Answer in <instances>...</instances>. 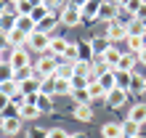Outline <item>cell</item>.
<instances>
[{
    "label": "cell",
    "mask_w": 146,
    "mask_h": 138,
    "mask_svg": "<svg viewBox=\"0 0 146 138\" xmlns=\"http://www.w3.org/2000/svg\"><path fill=\"white\" fill-rule=\"evenodd\" d=\"M27 138H48V130H42V127L32 125V127H27Z\"/></svg>",
    "instance_id": "60d3db41"
},
{
    "label": "cell",
    "mask_w": 146,
    "mask_h": 138,
    "mask_svg": "<svg viewBox=\"0 0 146 138\" xmlns=\"http://www.w3.org/2000/svg\"><path fill=\"white\" fill-rule=\"evenodd\" d=\"M98 58L106 64V69H114V72H117V64H119V58H122V50H119L114 42H111V45L104 50V56H98Z\"/></svg>",
    "instance_id": "5b68a950"
},
{
    "label": "cell",
    "mask_w": 146,
    "mask_h": 138,
    "mask_svg": "<svg viewBox=\"0 0 146 138\" xmlns=\"http://www.w3.org/2000/svg\"><path fill=\"white\" fill-rule=\"evenodd\" d=\"M127 119L135 125H143L146 122V104H133L130 111H127Z\"/></svg>",
    "instance_id": "9a60e30c"
},
{
    "label": "cell",
    "mask_w": 146,
    "mask_h": 138,
    "mask_svg": "<svg viewBox=\"0 0 146 138\" xmlns=\"http://www.w3.org/2000/svg\"><path fill=\"white\" fill-rule=\"evenodd\" d=\"M143 3H146V0H130V5H127V8H125V11H127V13H130V16H135V13H138V11H141V5H143Z\"/></svg>",
    "instance_id": "7bdbcfd3"
},
{
    "label": "cell",
    "mask_w": 146,
    "mask_h": 138,
    "mask_svg": "<svg viewBox=\"0 0 146 138\" xmlns=\"http://www.w3.org/2000/svg\"><path fill=\"white\" fill-rule=\"evenodd\" d=\"M13 5H16V16H29L32 8H35L32 0H19V3H13Z\"/></svg>",
    "instance_id": "1f68e13d"
},
{
    "label": "cell",
    "mask_w": 146,
    "mask_h": 138,
    "mask_svg": "<svg viewBox=\"0 0 146 138\" xmlns=\"http://www.w3.org/2000/svg\"><path fill=\"white\" fill-rule=\"evenodd\" d=\"M5 45H8V34H5L3 29H0V50H3Z\"/></svg>",
    "instance_id": "c3c4849f"
},
{
    "label": "cell",
    "mask_w": 146,
    "mask_h": 138,
    "mask_svg": "<svg viewBox=\"0 0 146 138\" xmlns=\"http://www.w3.org/2000/svg\"><path fill=\"white\" fill-rule=\"evenodd\" d=\"M58 64H61V58H56V56L48 53V56H42V58H37V61H35V74L40 77V80H48V77L56 74Z\"/></svg>",
    "instance_id": "6da1fadb"
},
{
    "label": "cell",
    "mask_w": 146,
    "mask_h": 138,
    "mask_svg": "<svg viewBox=\"0 0 146 138\" xmlns=\"http://www.w3.org/2000/svg\"><path fill=\"white\" fill-rule=\"evenodd\" d=\"M90 45H93V53H98V56H104V50L111 45V42L106 37H96V40H90Z\"/></svg>",
    "instance_id": "836d02e7"
},
{
    "label": "cell",
    "mask_w": 146,
    "mask_h": 138,
    "mask_svg": "<svg viewBox=\"0 0 146 138\" xmlns=\"http://www.w3.org/2000/svg\"><path fill=\"white\" fill-rule=\"evenodd\" d=\"M72 85L69 80H61V77H53V96H69Z\"/></svg>",
    "instance_id": "cb8c5ba5"
},
{
    "label": "cell",
    "mask_w": 146,
    "mask_h": 138,
    "mask_svg": "<svg viewBox=\"0 0 146 138\" xmlns=\"http://www.w3.org/2000/svg\"><path fill=\"white\" fill-rule=\"evenodd\" d=\"M61 24H66V27H77V24L82 21V13H80V5H74V3H69V5H64L61 8Z\"/></svg>",
    "instance_id": "7a4b0ae2"
},
{
    "label": "cell",
    "mask_w": 146,
    "mask_h": 138,
    "mask_svg": "<svg viewBox=\"0 0 146 138\" xmlns=\"http://www.w3.org/2000/svg\"><path fill=\"white\" fill-rule=\"evenodd\" d=\"M104 138H125V130H122V122H106L101 127Z\"/></svg>",
    "instance_id": "ac0fdd59"
},
{
    "label": "cell",
    "mask_w": 146,
    "mask_h": 138,
    "mask_svg": "<svg viewBox=\"0 0 146 138\" xmlns=\"http://www.w3.org/2000/svg\"><path fill=\"white\" fill-rule=\"evenodd\" d=\"M69 138H88L85 133H74V135H69Z\"/></svg>",
    "instance_id": "f5cc1de1"
},
{
    "label": "cell",
    "mask_w": 146,
    "mask_h": 138,
    "mask_svg": "<svg viewBox=\"0 0 146 138\" xmlns=\"http://www.w3.org/2000/svg\"><path fill=\"white\" fill-rule=\"evenodd\" d=\"M98 19H104L106 24H109V21H114V3H106V0H104V5H101V13H98Z\"/></svg>",
    "instance_id": "4dcf8cb0"
},
{
    "label": "cell",
    "mask_w": 146,
    "mask_h": 138,
    "mask_svg": "<svg viewBox=\"0 0 146 138\" xmlns=\"http://www.w3.org/2000/svg\"><path fill=\"white\" fill-rule=\"evenodd\" d=\"M0 61H3V50H0Z\"/></svg>",
    "instance_id": "11a10c76"
},
{
    "label": "cell",
    "mask_w": 146,
    "mask_h": 138,
    "mask_svg": "<svg viewBox=\"0 0 146 138\" xmlns=\"http://www.w3.org/2000/svg\"><path fill=\"white\" fill-rule=\"evenodd\" d=\"M127 48H130V53L138 56L141 50L146 48V42H143V37H127Z\"/></svg>",
    "instance_id": "e575fe53"
},
{
    "label": "cell",
    "mask_w": 146,
    "mask_h": 138,
    "mask_svg": "<svg viewBox=\"0 0 146 138\" xmlns=\"http://www.w3.org/2000/svg\"><path fill=\"white\" fill-rule=\"evenodd\" d=\"M82 3H85V0H74V5H82Z\"/></svg>",
    "instance_id": "db71d44e"
},
{
    "label": "cell",
    "mask_w": 146,
    "mask_h": 138,
    "mask_svg": "<svg viewBox=\"0 0 146 138\" xmlns=\"http://www.w3.org/2000/svg\"><path fill=\"white\" fill-rule=\"evenodd\" d=\"M135 19H141V21L146 24V3L141 5V11H138V13H135Z\"/></svg>",
    "instance_id": "7dc6e473"
},
{
    "label": "cell",
    "mask_w": 146,
    "mask_h": 138,
    "mask_svg": "<svg viewBox=\"0 0 146 138\" xmlns=\"http://www.w3.org/2000/svg\"><path fill=\"white\" fill-rule=\"evenodd\" d=\"M16 29H21L24 34H32V32H37V24L29 16H16Z\"/></svg>",
    "instance_id": "44dd1931"
},
{
    "label": "cell",
    "mask_w": 146,
    "mask_h": 138,
    "mask_svg": "<svg viewBox=\"0 0 146 138\" xmlns=\"http://www.w3.org/2000/svg\"><path fill=\"white\" fill-rule=\"evenodd\" d=\"M8 64H11L13 69L29 66V53H27V48H13V50H11V56H8Z\"/></svg>",
    "instance_id": "9c48e42d"
},
{
    "label": "cell",
    "mask_w": 146,
    "mask_h": 138,
    "mask_svg": "<svg viewBox=\"0 0 146 138\" xmlns=\"http://www.w3.org/2000/svg\"><path fill=\"white\" fill-rule=\"evenodd\" d=\"M143 34H146V24L133 16L130 24H127V37H143Z\"/></svg>",
    "instance_id": "d6986e66"
},
{
    "label": "cell",
    "mask_w": 146,
    "mask_h": 138,
    "mask_svg": "<svg viewBox=\"0 0 146 138\" xmlns=\"http://www.w3.org/2000/svg\"><path fill=\"white\" fill-rule=\"evenodd\" d=\"M69 85H72V90H85L90 85V80H88V77H72Z\"/></svg>",
    "instance_id": "ab89813d"
},
{
    "label": "cell",
    "mask_w": 146,
    "mask_h": 138,
    "mask_svg": "<svg viewBox=\"0 0 146 138\" xmlns=\"http://www.w3.org/2000/svg\"><path fill=\"white\" fill-rule=\"evenodd\" d=\"M40 77L35 74V77H29V80H21L19 82V90H21V98H29V96H37L40 93Z\"/></svg>",
    "instance_id": "ba28073f"
},
{
    "label": "cell",
    "mask_w": 146,
    "mask_h": 138,
    "mask_svg": "<svg viewBox=\"0 0 146 138\" xmlns=\"http://www.w3.org/2000/svg\"><path fill=\"white\" fill-rule=\"evenodd\" d=\"M138 61H141V64H146V48H143L141 53H138Z\"/></svg>",
    "instance_id": "f907efd6"
},
{
    "label": "cell",
    "mask_w": 146,
    "mask_h": 138,
    "mask_svg": "<svg viewBox=\"0 0 146 138\" xmlns=\"http://www.w3.org/2000/svg\"><path fill=\"white\" fill-rule=\"evenodd\" d=\"M11 104H13V98H8V96H5V93H3V90H0V114H3V111H5L8 106H11Z\"/></svg>",
    "instance_id": "ee69618b"
},
{
    "label": "cell",
    "mask_w": 146,
    "mask_h": 138,
    "mask_svg": "<svg viewBox=\"0 0 146 138\" xmlns=\"http://www.w3.org/2000/svg\"><path fill=\"white\" fill-rule=\"evenodd\" d=\"M135 64H138V56L127 50V53H122V58H119V64H117V72L133 74V72H135Z\"/></svg>",
    "instance_id": "7c38bea8"
},
{
    "label": "cell",
    "mask_w": 146,
    "mask_h": 138,
    "mask_svg": "<svg viewBox=\"0 0 146 138\" xmlns=\"http://www.w3.org/2000/svg\"><path fill=\"white\" fill-rule=\"evenodd\" d=\"M74 77H88V80H90V64L74 61Z\"/></svg>",
    "instance_id": "8d00e7d4"
},
{
    "label": "cell",
    "mask_w": 146,
    "mask_h": 138,
    "mask_svg": "<svg viewBox=\"0 0 146 138\" xmlns=\"http://www.w3.org/2000/svg\"><path fill=\"white\" fill-rule=\"evenodd\" d=\"M5 8H8V0H0V16L5 13Z\"/></svg>",
    "instance_id": "681fc988"
},
{
    "label": "cell",
    "mask_w": 146,
    "mask_h": 138,
    "mask_svg": "<svg viewBox=\"0 0 146 138\" xmlns=\"http://www.w3.org/2000/svg\"><path fill=\"white\" fill-rule=\"evenodd\" d=\"M27 45H29L32 50H37V53H48L50 37H48V34H42V32H32L29 40H27Z\"/></svg>",
    "instance_id": "277c9868"
},
{
    "label": "cell",
    "mask_w": 146,
    "mask_h": 138,
    "mask_svg": "<svg viewBox=\"0 0 146 138\" xmlns=\"http://www.w3.org/2000/svg\"><path fill=\"white\" fill-rule=\"evenodd\" d=\"M11 80H16V69L8 64V61H0V85H3V82H11Z\"/></svg>",
    "instance_id": "d4e9b609"
},
{
    "label": "cell",
    "mask_w": 146,
    "mask_h": 138,
    "mask_svg": "<svg viewBox=\"0 0 146 138\" xmlns=\"http://www.w3.org/2000/svg\"><path fill=\"white\" fill-rule=\"evenodd\" d=\"M93 45L88 40H80L77 42V61H85V64H93Z\"/></svg>",
    "instance_id": "4fadbf2b"
},
{
    "label": "cell",
    "mask_w": 146,
    "mask_h": 138,
    "mask_svg": "<svg viewBox=\"0 0 146 138\" xmlns=\"http://www.w3.org/2000/svg\"><path fill=\"white\" fill-rule=\"evenodd\" d=\"M130 90H133V93H143V90H146V77H141V74L133 72L130 80H127V93H130Z\"/></svg>",
    "instance_id": "ffe728a7"
},
{
    "label": "cell",
    "mask_w": 146,
    "mask_h": 138,
    "mask_svg": "<svg viewBox=\"0 0 146 138\" xmlns=\"http://www.w3.org/2000/svg\"><path fill=\"white\" fill-rule=\"evenodd\" d=\"M106 40L114 42V40H127V24L122 21H109L106 24Z\"/></svg>",
    "instance_id": "3957f363"
},
{
    "label": "cell",
    "mask_w": 146,
    "mask_h": 138,
    "mask_svg": "<svg viewBox=\"0 0 146 138\" xmlns=\"http://www.w3.org/2000/svg\"><path fill=\"white\" fill-rule=\"evenodd\" d=\"M42 5H45L48 11H53L56 5H61V0H42Z\"/></svg>",
    "instance_id": "bcb514c9"
},
{
    "label": "cell",
    "mask_w": 146,
    "mask_h": 138,
    "mask_svg": "<svg viewBox=\"0 0 146 138\" xmlns=\"http://www.w3.org/2000/svg\"><path fill=\"white\" fill-rule=\"evenodd\" d=\"M58 21H61V19H58V16H56L53 11H50V13L45 16V19H42V21L37 24V32H42V34H50V32H53V29L58 27Z\"/></svg>",
    "instance_id": "2e32d148"
},
{
    "label": "cell",
    "mask_w": 146,
    "mask_h": 138,
    "mask_svg": "<svg viewBox=\"0 0 146 138\" xmlns=\"http://www.w3.org/2000/svg\"><path fill=\"white\" fill-rule=\"evenodd\" d=\"M5 34H8V45H13V48H24L27 40H29V34H24L21 29H11V32H5Z\"/></svg>",
    "instance_id": "e0dca14e"
},
{
    "label": "cell",
    "mask_w": 146,
    "mask_h": 138,
    "mask_svg": "<svg viewBox=\"0 0 146 138\" xmlns=\"http://www.w3.org/2000/svg\"><path fill=\"white\" fill-rule=\"evenodd\" d=\"M72 98H74L77 106H80V104H90V93H88V88L85 90H72Z\"/></svg>",
    "instance_id": "f35d334b"
},
{
    "label": "cell",
    "mask_w": 146,
    "mask_h": 138,
    "mask_svg": "<svg viewBox=\"0 0 146 138\" xmlns=\"http://www.w3.org/2000/svg\"><path fill=\"white\" fill-rule=\"evenodd\" d=\"M117 3L122 5V8H127V5H130V0H117Z\"/></svg>",
    "instance_id": "816d5d0a"
},
{
    "label": "cell",
    "mask_w": 146,
    "mask_h": 138,
    "mask_svg": "<svg viewBox=\"0 0 146 138\" xmlns=\"http://www.w3.org/2000/svg\"><path fill=\"white\" fill-rule=\"evenodd\" d=\"M0 90H3L8 98H16V96H21V90H19V82H16V80H11V82H3V85H0Z\"/></svg>",
    "instance_id": "f1b7e54d"
},
{
    "label": "cell",
    "mask_w": 146,
    "mask_h": 138,
    "mask_svg": "<svg viewBox=\"0 0 146 138\" xmlns=\"http://www.w3.org/2000/svg\"><path fill=\"white\" fill-rule=\"evenodd\" d=\"M0 29L3 32H11V29H16V13H3L0 16Z\"/></svg>",
    "instance_id": "4316f807"
},
{
    "label": "cell",
    "mask_w": 146,
    "mask_h": 138,
    "mask_svg": "<svg viewBox=\"0 0 146 138\" xmlns=\"http://www.w3.org/2000/svg\"><path fill=\"white\" fill-rule=\"evenodd\" d=\"M48 13H50V11H48V8H45V5H42V3H40V5H35V8H32V13H29V19H32V21H35V24H40V21H42V19H45V16H48Z\"/></svg>",
    "instance_id": "d6a6232c"
},
{
    "label": "cell",
    "mask_w": 146,
    "mask_h": 138,
    "mask_svg": "<svg viewBox=\"0 0 146 138\" xmlns=\"http://www.w3.org/2000/svg\"><path fill=\"white\" fill-rule=\"evenodd\" d=\"M66 48H69V40H66V37H50L48 53L56 56V58H64V56H66Z\"/></svg>",
    "instance_id": "8fae6325"
},
{
    "label": "cell",
    "mask_w": 146,
    "mask_h": 138,
    "mask_svg": "<svg viewBox=\"0 0 146 138\" xmlns=\"http://www.w3.org/2000/svg\"><path fill=\"white\" fill-rule=\"evenodd\" d=\"M29 77H35V66H21V69H16V82H21V80H29Z\"/></svg>",
    "instance_id": "74e56055"
},
{
    "label": "cell",
    "mask_w": 146,
    "mask_h": 138,
    "mask_svg": "<svg viewBox=\"0 0 146 138\" xmlns=\"http://www.w3.org/2000/svg\"><path fill=\"white\" fill-rule=\"evenodd\" d=\"M0 130L5 133V138L16 135L21 130V117H0Z\"/></svg>",
    "instance_id": "30bf717a"
},
{
    "label": "cell",
    "mask_w": 146,
    "mask_h": 138,
    "mask_svg": "<svg viewBox=\"0 0 146 138\" xmlns=\"http://www.w3.org/2000/svg\"><path fill=\"white\" fill-rule=\"evenodd\" d=\"M48 138H69V133L61 127H53V130H48Z\"/></svg>",
    "instance_id": "f6af8a7d"
},
{
    "label": "cell",
    "mask_w": 146,
    "mask_h": 138,
    "mask_svg": "<svg viewBox=\"0 0 146 138\" xmlns=\"http://www.w3.org/2000/svg\"><path fill=\"white\" fill-rule=\"evenodd\" d=\"M53 77H61V80H72V77H74V61H61Z\"/></svg>",
    "instance_id": "603a6c76"
},
{
    "label": "cell",
    "mask_w": 146,
    "mask_h": 138,
    "mask_svg": "<svg viewBox=\"0 0 146 138\" xmlns=\"http://www.w3.org/2000/svg\"><path fill=\"white\" fill-rule=\"evenodd\" d=\"M19 106H21V119H37V117L42 114V111L35 106V104H24V101H21Z\"/></svg>",
    "instance_id": "484cf974"
},
{
    "label": "cell",
    "mask_w": 146,
    "mask_h": 138,
    "mask_svg": "<svg viewBox=\"0 0 146 138\" xmlns=\"http://www.w3.org/2000/svg\"><path fill=\"white\" fill-rule=\"evenodd\" d=\"M101 5H104V0H85V3L80 5V13H82V19H98V13H101Z\"/></svg>",
    "instance_id": "52a82bcc"
},
{
    "label": "cell",
    "mask_w": 146,
    "mask_h": 138,
    "mask_svg": "<svg viewBox=\"0 0 146 138\" xmlns=\"http://www.w3.org/2000/svg\"><path fill=\"white\" fill-rule=\"evenodd\" d=\"M61 61H77V42H69V48H66V56Z\"/></svg>",
    "instance_id": "b9f144b4"
},
{
    "label": "cell",
    "mask_w": 146,
    "mask_h": 138,
    "mask_svg": "<svg viewBox=\"0 0 146 138\" xmlns=\"http://www.w3.org/2000/svg\"><path fill=\"white\" fill-rule=\"evenodd\" d=\"M11 3H19V0H11Z\"/></svg>",
    "instance_id": "9f6ffc18"
},
{
    "label": "cell",
    "mask_w": 146,
    "mask_h": 138,
    "mask_svg": "<svg viewBox=\"0 0 146 138\" xmlns=\"http://www.w3.org/2000/svg\"><path fill=\"white\" fill-rule=\"evenodd\" d=\"M35 106H37L40 111H53V96H45V93H40Z\"/></svg>",
    "instance_id": "f546056e"
},
{
    "label": "cell",
    "mask_w": 146,
    "mask_h": 138,
    "mask_svg": "<svg viewBox=\"0 0 146 138\" xmlns=\"http://www.w3.org/2000/svg\"><path fill=\"white\" fill-rule=\"evenodd\" d=\"M88 93H90V101H98V98H106V90L98 85V80H90L88 85Z\"/></svg>",
    "instance_id": "83f0119b"
},
{
    "label": "cell",
    "mask_w": 146,
    "mask_h": 138,
    "mask_svg": "<svg viewBox=\"0 0 146 138\" xmlns=\"http://www.w3.org/2000/svg\"><path fill=\"white\" fill-rule=\"evenodd\" d=\"M122 130H125L127 138H135V135H141V125H135V122H130V119H125V122H122Z\"/></svg>",
    "instance_id": "d590c367"
},
{
    "label": "cell",
    "mask_w": 146,
    "mask_h": 138,
    "mask_svg": "<svg viewBox=\"0 0 146 138\" xmlns=\"http://www.w3.org/2000/svg\"><path fill=\"white\" fill-rule=\"evenodd\" d=\"M98 85H101L106 93H109V90H114V88H119V85H117V72H114V69H106V72L98 77Z\"/></svg>",
    "instance_id": "5bb4252c"
},
{
    "label": "cell",
    "mask_w": 146,
    "mask_h": 138,
    "mask_svg": "<svg viewBox=\"0 0 146 138\" xmlns=\"http://www.w3.org/2000/svg\"><path fill=\"white\" fill-rule=\"evenodd\" d=\"M74 119H80V122H90V119H93V106H90V104H80V106H74Z\"/></svg>",
    "instance_id": "7402d4cb"
},
{
    "label": "cell",
    "mask_w": 146,
    "mask_h": 138,
    "mask_svg": "<svg viewBox=\"0 0 146 138\" xmlns=\"http://www.w3.org/2000/svg\"><path fill=\"white\" fill-rule=\"evenodd\" d=\"M135 138H143V135H135Z\"/></svg>",
    "instance_id": "6f0895ef"
},
{
    "label": "cell",
    "mask_w": 146,
    "mask_h": 138,
    "mask_svg": "<svg viewBox=\"0 0 146 138\" xmlns=\"http://www.w3.org/2000/svg\"><path fill=\"white\" fill-rule=\"evenodd\" d=\"M125 104H127V90L125 88H114V90L106 93V106L109 109H119V106H125Z\"/></svg>",
    "instance_id": "8992f818"
}]
</instances>
